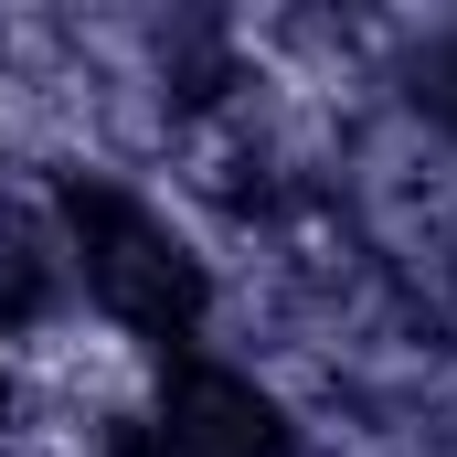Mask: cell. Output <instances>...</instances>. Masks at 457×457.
<instances>
[{
	"instance_id": "5b68a950",
	"label": "cell",
	"mask_w": 457,
	"mask_h": 457,
	"mask_svg": "<svg viewBox=\"0 0 457 457\" xmlns=\"http://www.w3.org/2000/svg\"><path fill=\"white\" fill-rule=\"evenodd\" d=\"M107 457H170V447H160V426H149V415H128V426L107 436Z\"/></svg>"
},
{
	"instance_id": "277c9868",
	"label": "cell",
	"mask_w": 457,
	"mask_h": 457,
	"mask_svg": "<svg viewBox=\"0 0 457 457\" xmlns=\"http://www.w3.org/2000/svg\"><path fill=\"white\" fill-rule=\"evenodd\" d=\"M415 96H426L436 117H457V43H436V54H426V86H415Z\"/></svg>"
},
{
	"instance_id": "3957f363",
	"label": "cell",
	"mask_w": 457,
	"mask_h": 457,
	"mask_svg": "<svg viewBox=\"0 0 457 457\" xmlns=\"http://www.w3.org/2000/svg\"><path fill=\"white\" fill-rule=\"evenodd\" d=\"M54 287H64V245H54V234L0 192V330L54 320Z\"/></svg>"
},
{
	"instance_id": "7a4b0ae2",
	"label": "cell",
	"mask_w": 457,
	"mask_h": 457,
	"mask_svg": "<svg viewBox=\"0 0 457 457\" xmlns=\"http://www.w3.org/2000/svg\"><path fill=\"white\" fill-rule=\"evenodd\" d=\"M149 426H160L170 457H298V415H287L255 372L213 361V351L160 361V404H149Z\"/></svg>"
},
{
	"instance_id": "6da1fadb",
	"label": "cell",
	"mask_w": 457,
	"mask_h": 457,
	"mask_svg": "<svg viewBox=\"0 0 457 457\" xmlns=\"http://www.w3.org/2000/svg\"><path fill=\"white\" fill-rule=\"evenodd\" d=\"M54 245H64V266L86 277V298L107 309L128 341H149L160 361L203 351L213 266L192 255V234L170 224V213H149L128 181H107V170H54Z\"/></svg>"
},
{
	"instance_id": "8992f818",
	"label": "cell",
	"mask_w": 457,
	"mask_h": 457,
	"mask_svg": "<svg viewBox=\"0 0 457 457\" xmlns=\"http://www.w3.org/2000/svg\"><path fill=\"white\" fill-rule=\"evenodd\" d=\"M0 426H11V372H0Z\"/></svg>"
}]
</instances>
